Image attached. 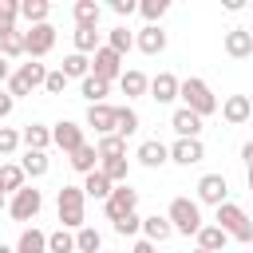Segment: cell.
Returning <instances> with one entry per match:
<instances>
[{
	"instance_id": "obj_1",
	"label": "cell",
	"mask_w": 253,
	"mask_h": 253,
	"mask_svg": "<svg viewBox=\"0 0 253 253\" xmlns=\"http://www.w3.org/2000/svg\"><path fill=\"white\" fill-rule=\"evenodd\" d=\"M55 213H59L63 229H83L87 225V194H83V186H59Z\"/></svg>"
},
{
	"instance_id": "obj_2",
	"label": "cell",
	"mask_w": 253,
	"mask_h": 253,
	"mask_svg": "<svg viewBox=\"0 0 253 253\" xmlns=\"http://www.w3.org/2000/svg\"><path fill=\"white\" fill-rule=\"evenodd\" d=\"M178 99H182V107L186 111H194V115H213L221 103H217V95L210 91V83L206 79H198V75H186L182 79V87H178Z\"/></svg>"
},
{
	"instance_id": "obj_3",
	"label": "cell",
	"mask_w": 253,
	"mask_h": 253,
	"mask_svg": "<svg viewBox=\"0 0 253 253\" xmlns=\"http://www.w3.org/2000/svg\"><path fill=\"white\" fill-rule=\"evenodd\" d=\"M166 217H170L174 233H182V237H198V229L206 225V221H202V206H198V198H174L170 210H166Z\"/></svg>"
},
{
	"instance_id": "obj_4",
	"label": "cell",
	"mask_w": 253,
	"mask_h": 253,
	"mask_svg": "<svg viewBox=\"0 0 253 253\" xmlns=\"http://www.w3.org/2000/svg\"><path fill=\"white\" fill-rule=\"evenodd\" d=\"M213 225H221V229L229 233V241L253 245V217H249V213H245L241 206H233V202L217 206V217H213Z\"/></svg>"
},
{
	"instance_id": "obj_5",
	"label": "cell",
	"mask_w": 253,
	"mask_h": 253,
	"mask_svg": "<svg viewBox=\"0 0 253 253\" xmlns=\"http://www.w3.org/2000/svg\"><path fill=\"white\" fill-rule=\"evenodd\" d=\"M43 83H47V67H43L40 59H28V63H20V67L12 71L8 95H12V99H24V95H32V91L43 87Z\"/></svg>"
},
{
	"instance_id": "obj_6",
	"label": "cell",
	"mask_w": 253,
	"mask_h": 253,
	"mask_svg": "<svg viewBox=\"0 0 253 253\" xmlns=\"http://www.w3.org/2000/svg\"><path fill=\"white\" fill-rule=\"evenodd\" d=\"M40 210H43V194H40L36 186H24L20 194L8 198V217H12V221H36Z\"/></svg>"
},
{
	"instance_id": "obj_7",
	"label": "cell",
	"mask_w": 253,
	"mask_h": 253,
	"mask_svg": "<svg viewBox=\"0 0 253 253\" xmlns=\"http://www.w3.org/2000/svg\"><path fill=\"white\" fill-rule=\"evenodd\" d=\"M229 202V178L225 174H202L198 178V206H225Z\"/></svg>"
},
{
	"instance_id": "obj_8",
	"label": "cell",
	"mask_w": 253,
	"mask_h": 253,
	"mask_svg": "<svg viewBox=\"0 0 253 253\" xmlns=\"http://www.w3.org/2000/svg\"><path fill=\"white\" fill-rule=\"evenodd\" d=\"M138 210V190H130V182L126 186H115L111 190V198L103 202V213H107V221L115 225L119 217H126V213H134Z\"/></svg>"
},
{
	"instance_id": "obj_9",
	"label": "cell",
	"mask_w": 253,
	"mask_h": 253,
	"mask_svg": "<svg viewBox=\"0 0 253 253\" xmlns=\"http://www.w3.org/2000/svg\"><path fill=\"white\" fill-rule=\"evenodd\" d=\"M51 47H55V28H51V20L24 32V51H28V59H43Z\"/></svg>"
},
{
	"instance_id": "obj_10",
	"label": "cell",
	"mask_w": 253,
	"mask_h": 253,
	"mask_svg": "<svg viewBox=\"0 0 253 253\" xmlns=\"http://www.w3.org/2000/svg\"><path fill=\"white\" fill-rule=\"evenodd\" d=\"M123 55L115 51V47H99L95 55H91V75H99V79H107V83H115V79H123Z\"/></svg>"
},
{
	"instance_id": "obj_11",
	"label": "cell",
	"mask_w": 253,
	"mask_h": 253,
	"mask_svg": "<svg viewBox=\"0 0 253 253\" xmlns=\"http://www.w3.org/2000/svg\"><path fill=\"white\" fill-rule=\"evenodd\" d=\"M83 142H87V138H83V126H79V123H71V119H59V123L51 126V146H59L63 154H75Z\"/></svg>"
},
{
	"instance_id": "obj_12",
	"label": "cell",
	"mask_w": 253,
	"mask_h": 253,
	"mask_svg": "<svg viewBox=\"0 0 253 253\" xmlns=\"http://www.w3.org/2000/svg\"><path fill=\"white\" fill-rule=\"evenodd\" d=\"M134 162H138V166H146V170H158V166H166V162H170V146H166V142H158V138H146V142H138Z\"/></svg>"
},
{
	"instance_id": "obj_13",
	"label": "cell",
	"mask_w": 253,
	"mask_h": 253,
	"mask_svg": "<svg viewBox=\"0 0 253 253\" xmlns=\"http://www.w3.org/2000/svg\"><path fill=\"white\" fill-rule=\"evenodd\" d=\"M221 47H225L229 59H249L253 55V32L249 28H229L225 40H221Z\"/></svg>"
},
{
	"instance_id": "obj_14",
	"label": "cell",
	"mask_w": 253,
	"mask_h": 253,
	"mask_svg": "<svg viewBox=\"0 0 253 253\" xmlns=\"http://www.w3.org/2000/svg\"><path fill=\"white\" fill-rule=\"evenodd\" d=\"M178 87H182V79H178L174 71H158V75L150 79V99H154L158 107H166V103L178 99Z\"/></svg>"
},
{
	"instance_id": "obj_15",
	"label": "cell",
	"mask_w": 253,
	"mask_h": 253,
	"mask_svg": "<svg viewBox=\"0 0 253 253\" xmlns=\"http://www.w3.org/2000/svg\"><path fill=\"white\" fill-rule=\"evenodd\" d=\"M83 126H91L99 138L115 134V107H111V103H95V107H87V119H83Z\"/></svg>"
},
{
	"instance_id": "obj_16",
	"label": "cell",
	"mask_w": 253,
	"mask_h": 253,
	"mask_svg": "<svg viewBox=\"0 0 253 253\" xmlns=\"http://www.w3.org/2000/svg\"><path fill=\"white\" fill-rule=\"evenodd\" d=\"M134 47H138L142 55H162V51H166V32H162V24H146L142 32H134Z\"/></svg>"
},
{
	"instance_id": "obj_17",
	"label": "cell",
	"mask_w": 253,
	"mask_h": 253,
	"mask_svg": "<svg viewBox=\"0 0 253 253\" xmlns=\"http://www.w3.org/2000/svg\"><path fill=\"white\" fill-rule=\"evenodd\" d=\"M202 158H206L202 138H178V142L170 146V162H178V166H198Z\"/></svg>"
},
{
	"instance_id": "obj_18",
	"label": "cell",
	"mask_w": 253,
	"mask_h": 253,
	"mask_svg": "<svg viewBox=\"0 0 253 253\" xmlns=\"http://www.w3.org/2000/svg\"><path fill=\"white\" fill-rule=\"evenodd\" d=\"M221 119H225L229 126H241V123H249V119H253L249 95H229V99L221 103Z\"/></svg>"
},
{
	"instance_id": "obj_19",
	"label": "cell",
	"mask_w": 253,
	"mask_h": 253,
	"mask_svg": "<svg viewBox=\"0 0 253 253\" xmlns=\"http://www.w3.org/2000/svg\"><path fill=\"white\" fill-rule=\"evenodd\" d=\"M170 126H174L178 138H202V115H194V111H186V107H178V111L170 115Z\"/></svg>"
},
{
	"instance_id": "obj_20",
	"label": "cell",
	"mask_w": 253,
	"mask_h": 253,
	"mask_svg": "<svg viewBox=\"0 0 253 253\" xmlns=\"http://www.w3.org/2000/svg\"><path fill=\"white\" fill-rule=\"evenodd\" d=\"M142 237H146V241H154V245L170 241V237H174L170 217H166V213H150V217H142Z\"/></svg>"
},
{
	"instance_id": "obj_21",
	"label": "cell",
	"mask_w": 253,
	"mask_h": 253,
	"mask_svg": "<svg viewBox=\"0 0 253 253\" xmlns=\"http://www.w3.org/2000/svg\"><path fill=\"white\" fill-rule=\"evenodd\" d=\"M198 249H206V253H221L225 245H229V233L221 229V225H213V221H206L202 229H198Z\"/></svg>"
},
{
	"instance_id": "obj_22",
	"label": "cell",
	"mask_w": 253,
	"mask_h": 253,
	"mask_svg": "<svg viewBox=\"0 0 253 253\" xmlns=\"http://www.w3.org/2000/svg\"><path fill=\"white\" fill-rule=\"evenodd\" d=\"M138 126H142V119H138V111H134L130 103L115 107V134H119V138H130V134H138Z\"/></svg>"
},
{
	"instance_id": "obj_23",
	"label": "cell",
	"mask_w": 253,
	"mask_h": 253,
	"mask_svg": "<svg viewBox=\"0 0 253 253\" xmlns=\"http://www.w3.org/2000/svg\"><path fill=\"white\" fill-rule=\"evenodd\" d=\"M20 142H24V150H47V146H51V126L28 123V126L20 130Z\"/></svg>"
},
{
	"instance_id": "obj_24",
	"label": "cell",
	"mask_w": 253,
	"mask_h": 253,
	"mask_svg": "<svg viewBox=\"0 0 253 253\" xmlns=\"http://www.w3.org/2000/svg\"><path fill=\"white\" fill-rule=\"evenodd\" d=\"M67 162H71V170H79V174L87 178V174H95V170H99V150H95L91 142H83L75 154H67Z\"/></svg>"
},
{
	"instance_id": "obj_25",
	"label": "cell",
	"mask_w": 253,
	"mask_h": 253,
	"mask_svg": "<svg viewBox=\"0 0 253 253\" xmlns=\"http://www.w3.org/2000/svg\"><path fill=\"white\" fill-rule=\"evenodd\" d=\"M24 186H28V174L20 170V162H4V166H0V190L12 198V194H20Z\"/></svg>"
},
{
	"instance_id": "obj_26",
	"label": "cell",
	"mask_w": 253,
	"mask_h": 253,
	"mask_svg": "<svg viewBox=\"0 0 253 253\" xmlns=\"http://www.w3.org/2000/svg\"><path fill=\"white\" fill-rule=\"evenodd\" d=\"M79 95L87 99V107H95V103H107V95H111V83H107V79H99V75H87V79L79 83Z\"/></svg>"
},
{
	"instance_id": "obj_27",
	"label": "cell",
	"mask_w": 253,
	"mask_h": 253,
	"mask_svg": "<svg viewBox=\"0 0 253 253\" xmlns=\"http://www.w3.org/2000/svg\"><path fill=\"white\" fill-rule=\"evenodd\" d=\"M20 170H24L28 178H43V174L51 170V158H47V150H24V158H20Z\"/></svg>"
},
{
	"instance_id": "obj_28",
	"label": "cell",
	"mask_w": 253,
	"mask_h": 253,
	"mask_svg": "<svg viewBox=\"0 0 253 253\" xmlns=\"http://www.w3.org/2000/svg\"><path fill=\"white\" fill-rule=\"evenodd\" d=\"M111 190H115V182H111L103 170H95V174H87V178H83V194H87V198H95V202H107V198H111Z\"/></svg>"
},
{
	"instance_id": "obj_29",
	"label": "cell",
	"mask_w": 253,
	"mask_h": 253,
	"mask_svg": "<svg viewBox=\"0 0 253 253\" xmlns=\"http://www.w3.org/2000/svg\"><path fill=\"white\" fill-rule=\"evenodd\" d=\"M16 253H47V233L28 225L20 237H16Z\"/></svg>"
},
{
	"instance_id": "obj_30",
	"label": "cell",
	"mask_w": 253,
	"mask_h": 253,
	"mask_svg": "<svg viewBox=\"0 0 253 253\" xmlns=\"http://www.w3.org/2000/svg\"><path fill=\"white\" fill-rule=\"evenodd\" d=\"M47 16H51V4L47 0H20V20H28V28L47 24Z\"/></svg>"
},
{
	"instance_id": "obj_31",
	"label": "cell",
	"mask_w": 253,
	"mask_h": 253,
	"mask_svg": "<svg viewBox=\"0 0 253 253\" xmlns=\"http://www.w3.org/2000/svg\"><path fill=\"white\" fill-rule=\"evenodd\" d=\"M71 16H75V28H99V16H103V8H99L95 0H75Z\"/></svg>"
},
{
	"instance_id": "obj_32",
	"label": "cell",
	"mask_w": 253,
	"mask_h": 253,
	"mask_svg": "<svg viewBox=\"0 0 253 253\" xmlns=\"http://www.w3.org/2000/svg\"><path fill=\"white\" fill-rule=\"evenodd\" d=\"M119 87H123V95H126V99H138V95H146V91H150V79H146L138 67H130V71H123Z\"/></svg>"
},
{
	"instance_id": "obj_33",
	"label": "cell",
	"mask_w": 253,
	"mask_h": 253,
	"mask_svg": "<svg viewBox=\"0 0 253 253\" xmlns=\"http://www.w3.org/2000/svg\"><path fill=\"white\" fill-rule=\"evenodd\" d=\"M59 71H63L67 79H79V83H83V79L91 75V55H79V51H71V55H63V67H59Z\"/></svg>"
},
{
	"instance_id": "obj_34",
	"label": "cell",
	"mask_w": 253,
	"mask_h": 253,
	"mask_svg": "<svg viewBox=\"0 0 253 253\" xmlns=\"http://www.w3.org/2000/svg\"><path fill=\"white\" fill-rule=\"evenodd\" d=\"M71 40H75V51H79V55H95V51L103 47V43H99V28H75Z\"/></svg>"
},
{
	"instance_id": "obj_35",
	"label": "cell",
	"mask_w": 253,
	"mask_h": 253,
	"mask_svg": "<svg viewBox=\"0 0 253 253\" xmlns=\"http://www.w3.org/2000/svg\"><path fill=\"white\" fill-rule=\"evenodd\" d=\"M99 170H103L115 186H126V178H130V158H103Z\"/></svg>"
},
{
	"instance_id": "obj_36",
	"label": "cell",
	"mask_w": 253,
	"mask_h": 253,
	"mask_svg": "<svg viewBox=\"0 0 253 253\" xmlns=\"http://www.w3.org/2000/svg\"><path fill=\"white\" fill-rule=\"evenodd\" d=\"M75 253H103V237H99L95 225L75 229Z\"/></svg>"
},
{
	"instance_id": "obj_37",
	"label": "cell",
	"mask_w": 253,
	"mask_h": 253,
	"mask_svg": "<svg viewBox=\"0 0 253 253\" xmlns=\"http://www.w3.org/2000/svg\"><path fill=\"white\" fill-rule=\"evenodd\" d=\"M107 47H115L119 55H126V51L134 47V32H130L126 24H119V28H111V32H107Z\"/></svg>"
},
{
	"instance_id": "obj_38",
	"label": "cell",
	"mask_w": 253,
	"mask_h": 253,
	"mask_svg": "<svg viewBox=\"0 0 253 253\" xmlns=\"http://www.w3.org/2000/svg\"><path fill=\"white\" fill-rule=\"evenodd\" d=\"M95 150H99V162H103V158H126V138L107 134V138H99V142H95Z\"/></svg>"
},
{
	"instance_id": "obj_39",
	"label": "cell",
	"mask_w": 253,
	"mask_h": 253,
	"mask_svg": "<svg viewBox=\"0 0 253 253\" xmlns=\"http://www.w3.org/2000/svg\"><path fill=\"white\" fill-rule=\"evenodd\" d=\"M47 253H75V233L71 229H51L47 233Z\"/></svg>"
},
{
	"instance_id": "obj_40",
	"label": "cell",
	"mask_w": 253,
	"mask_h": 253,
	"mask_svg": "<svg viewBox=\"0 0 253 253\" xmlns=\"http://www.w3.org/2000/svg\"><path fill=\"white\" fill-rule=\"evenodd\" d=\"M16 20H20V0H0V40L16 32Z\"/></svg>"
},
{
	"instance_id": "obj_41",
	"label": "cell",
	"mask_w": 253,
	"mask_h": 253,
	"mask_svg": "<svg viewBox=\"0 0 253 253\" xmlns=\"http://www.w3.org/2000/svg\"><path fill=\"white\" fill-rule=\"evenodd\" d=\"M138 12H142V20H146V24H158V20L170 12V0H142V4H138Z\"/></svg>"
},
{
	"instance_id": "obj_42",
	"label": "cell",
	"mask_w": 253,
	"mask_h": 253,
	"mask_svg": "<svg viewBox=\"0 0 253 253\" xmlns=\"http://www.w3.org/2000/svg\"><path fill=\"white\" fill-rule=\"evenodd\" d=\"M0 55H4V59H20V55H28V51H24V32L4 36V40H0Z\"/></svg>"
},
{
	"instance_id": "obj_43",
	"label": "cell",
	"mask_w": 253,
	"mask_h": 253,
	"mask_svg": "<svg viewBox=\"0 0 253 253\" xmlns=\"http://www.w3.org/2000/svg\"><path fill=\"white\" fill-rule=\"evenodd\" d=\"M115 233H119V237H134V233H142V217H138V210L126 213V217H119V221H115Z\"/></svg>"
},
{
	"instance_id": "obj_44",
	"label": "cell",
	"mask_w": 253,
	"mask_h": 253,
	"mask_svg": "<svg viewBox=\"0 0 253 253\" xmlns=\"http://www.w3.org/2000/svg\"><path fill=\"white\" fill-rule=\"evenodd\" d=\"M24 142H20V130H12V126H0V154L8 158V154H16Z\"/></svg>"
},
{
	"instance_id": "obj_45",
	"label": "cell",
	"mask_w": 253,
	"mask_h": 253,
	"mask_svg": "<svg viewBox=\"0 0 253 253\" xmlns=\"http://www.w3.org/2000/svg\"><path fill=\"white\" fill-rule=\"evenodd\" d=\"M63 87H67V75H63V71H47L43 91H47V95H63Z\"/></svg>"
},
{
	"instance_id": "obj_46",
	"label": "cell",
	"mask_w": 253,
	"mask_h": 253,
	"mask_svg": "<svg viewBox=\"0 0 253 253\" xmlns=\"http://www.w3.org/2000/svg\"><path fill=\"white\" fill-rule=\"evenodd\" d=\"M111 12L115 16H130V12H138V4L134 0H111Z\"/></svg>"
},
{
	"instance_id": "obj_47",
	"label": "cell",
	"mask_w": 253,
	"mask_h": 253,
	"mask_svg": "<svg viewBox=\"0 0 253 253\" xmlns=\"http://www.w3.org/2000/svg\"><path fill=\"white\" fill-rule=\"evenodd\" d=\"M12 111H16V99H12L8 91H0V119H8Z\"/></svg>"
},
{
	"instance_id": "obj_48",
	"label": "cell",
	"mask_w": 253,
	"mask_h": 253,
	"mask_svg": "<svg viewBox=\"0 0 253 253\" xmlns=\"http://www.w3.org/2000/svg\"><path fill=\"white\" fill-rule=\"evenodd\" d=\"M130 253H158V245H154V241H146V237H138V241L130 245Z\"/></svg>"
},
{
	"instance_id": "obj_49",
	"label": "cell",
	"mask_w": 253,
	"mask_h": 253,
	"mask_svg": "<svg viewBox=\"0 0 253 253\" xmlns=\"http://www.w3.org/2000/svg\"><path fill=\"white\" fill-rule=\"evenodd\" d=\"M241 162H245V170L253 166V142H245V146H241Z\"/></svg>"
},
{
	"instance_id": "obj_50",
	"label": "cell",
	"mask_w": 253,
	"mask_h": 253,
	"mask_svg": "<svg viewBox=\"0 0 253 253\" xmlns=\"http://www.w3.org/2000/svg\"><path fill=\"white\" fill-rule=\"evenodd\" d=\"M8 79H12V67H8V59L0 55V83H8Z\"/></svg>"
},
{
	"instance_id": "obj_51",
	"label": "cell",
	"mask_w": 253,
	"mask_h": 253,
	"mask_svg": "<svg viewBox=\"0 0 253 253\" xmlns=\"http://www.w3.org/2000/svg\"><path fill=\"white\" fill-rule=\"evenodd\" d=\"M245 182H249V190H253V166H249V170H245Z\"/></svg>"
},
{
	"instance_id": "obj_52",
	"label": "cell",
	"mask_w": 253,
	"mask_h": 253,
	"mask_svg": "<svg viewBox=\"0 0 253 253\" xmlns=\"http://www.w3.org/2000/svg\"><path fill=\"white\" fill-rule=\"evenodd\" d=\"M0 253H16V245H4V241H0Z\"/></svg>"
},
{
	"instance_id": "obj_53",
	"label": "cell",
	"mask_w": 253,
	"mask_h": 253,
	"mask_svg": "<svg viewBox=\"0 0 253 253\" xmlns=\"http://www.w3.org/2000/svg\"><path fill=\"white\" fill-rule=\"evenodd\" d=\"M0 210H8V198H4V190H0Z\"/></svg>"
},
{
	"instance_id": "obj_54",
	"label": "cell",
	"mask_w": 253,
	"mask_h": 253,
	"mask_svg": "<svg viewBox=\"0 0 253 253\" xmlns=\"http://www.w3.org/2000/svg\"><path fill=\"white\" fill-rule=\"evenodd\" d=\"M194 253H206V249H194Z\"/></svg>"
},
{
	"instance_id": "obj_55",
	"label": "cell",
	"mask_w": 253,
	"mask_h": 253,
	"mask_svg": "<svg viewBox=\"0 0 253 253\" xmlns=\"http://www.w3.org/2000/svg\"><path fill=\"white\" fill-rule=\"evenodd\" d=\"M249 107H253V95H249Z\"/></svg>"
},
{
	"instance_id": "obj_56",
	"label": "cell",
	"mask_w": 253,
	"mask_h": 253,
	"mask_svg": "<svg viewBox=\"0 0 253 253\" xmlns=\"http://www.w3.org/2000/svg\"><path fill=\"white\" fill-rule=\"evenodd\" d=\"M249 8H253V4H249Z\"/></svg>"
},
{
	"instance_id": "obj_57",
	"label": "cell",
	"mask_w": 253,
	"mask_h": 253,
	"mask_svg": "<svg viewBox=\"0 0 253 253\" xmlns=\"http://www.w3.org/2000/svg\"><path fill=\"white\" fill-rule=\"evenodd\" d=\"M103 253H107V249H103Z\"/></svg>"
}]
</instances>
